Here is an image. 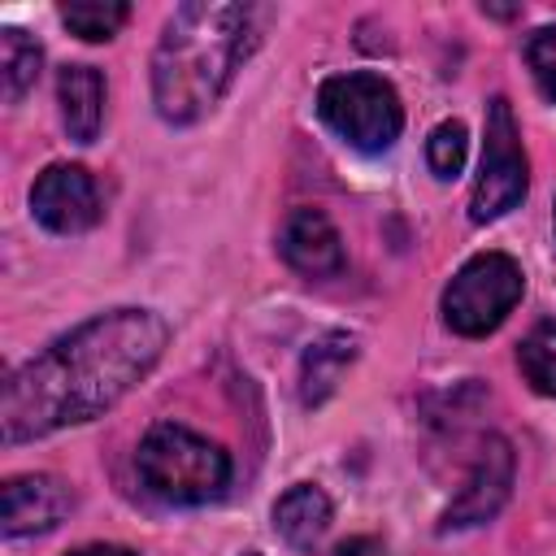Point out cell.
Masks as SVG:
<instances>
[{
  "label": "cell",
  "instance_id": "13",
  "mask_svg": "<svg viewBox=\"0 0 556 556\" xmlns=\"http://www.w3.org/2000/svg\"><path fill=\"white\" fill-rule=\"evenodd\" d=\"M274 530L295 552H313L326 539V530H330V500H326V491L313 486V482H295L274 504Z\"/></svg>",
  "mask_w": 556,
  "mask_h": 556
},
{
  "label": "cell",
  "instance_id": "11",
  "mask_svg": "<svg viewBox=\"0 0 556 556\" xmlns=\"http://www.w3.org/2000/svg\"><path fill=\"white\" fill-rule=\"evenodd\" d=\"M56 100H61V117L70 139L91 143L100 135L104 122V78L96 65H65L56 78Z\"/></svg>",
  "mask_w": 556,
  "mask_h": 556
},
{
  "label": "cell",
  "instance_id": "8",
  "mask_svg": "<svg viewBox=\"0 0 556 556\" xmlns=\"http://www.w3.org/2000/svg\"><path fill=\"white\" fill-rule=\"evenodd\" d=\"M513 469H517V456L508 447V439L500 434H486L482 447H478V460L460 486V495L447 504L443 513V526L447 530H465V526H482L500 513V504L508 500L513 491Z\"/></svg>",
  "mask_w": 556,
  "mask_h": 556
},
{
  "label": "cell",
  "instance_id": "16",
  "mask_svg": "<svg viewBox=\"0 0 556 556\" xmlns=\"http://www.w3.org/2000/svg\"><path fill=\"white\" fill-rule=\"evenodd\" d=\"M517 365L526 374V382L539 395H556V321H539L521 348H517Z\"/></svg>",
  "mask_w": 556,
  "mask_h": 556
},
{
  "label": "cell",
  "instance_id": "10",
  "mask_svg": "<svg viewBox=\"0 0 556 556\" xmlns=\"http://www.w3.org/2000/svg\"><path fill=\"white\" fill-rule=\"evenodd\" d=\"M282 261L304 278H334L343 269V239L334 222L317 208H295L278 230Z\"/></svg>",
  "mask_w": 556,
  "mask_h": 556
},
{
  "label": "cell",
  "instance_id": "17",
  "mask_svg": "<svg viewBox=\"0 0 556 556\" xmlns=\"http://www.w3.org/2000/svg\"><path fill=\"white\" fill-rule=\"evenodd\" d=\"M465 148H469L465 126L460 122H439L430 130V139H426V161H430V169L439 178H456L460 165H465Z\"/></svg>",
  "mask_w": 556,
  "mask_h": 556
},
{
  "label": "cell",
  "instance_id": "4",
  "mask_svg": "<svg viewBox=\"0 0 556 556\" xmlns=\"http://www.w3.org/2000/svg\"><path fill=\"white\" fill-rule=\"evenodd\" d=\"M317 117L352 148L361 152H382L400 139L404 130V109L400 96L387 78L378 74H334L317 87Z\"/></svg>",
  "mask_w": 556,
  "mask_h": 556
},
{
  "label": "cell",
  "instance_id": "20",
  "mask_svg": "<svg viewBox=\"0 0 556 556\" xmlns=\"http://www.w3.org/2000/svg\"><path fill=\"white\" fill-rule=\"evenodd\" d=\"M70 556H135V552L130 547H117V543H87V547H78Z\"/></svg>",
  "mask_w": 556,
  "mask_h": 556
},
{
  "label": "cell",
  "instance_id": "7",
  "mask_svg": "<svg viewBox=\"0 0 556 556\" xmlns=\"http://www.w3.org/2000/svg\"><path fill=\"white\" fill-rule=\"evenodd\" d=\"M30 213L52 235H83L100 222V187L83 165H48L30 187Z\"/></svg>",
  "mask_w": 556,
  "mask_h": 556
},
{
  "label": "cell",
  "instance_id": "12",
  "mask_svg": "<svg viewBox=\"0 0 556 556\" xmlns=\"http://www.w3.org/2000/svg\"><path fill=\"white\" fill-rule=\"evenodd\" d=\"M352 361H356V339L348 330H330V334L313 339L300 356V400L308 408L326 404Z\"/></svg>",
  "mask_w": 556,
  "mask_h": 556
},
{
  "label": "cell",
  "instance_id": "6",
  "mask_svg": "<svg viewBox=\"0 0 556 556\" xmlns=\"http://www.w3.org/2000/svg\"><path fill=\"white\" fill-rule=\"evenodd\" d=\"M530 174H526V152H521V135H517V117L513 104L504 96H495L486 104V135H482V169L473 178V195H469V217L473 222H495L504 213H513L526 200Z\"/></svg>",
  "mask_w": 556,
  "mask_h": 556
},
{
  "label": "cell",
  "instance_id": "18",
  "mask_svg": "<svg viewBox=\"0 0 556 556\" xmlns=\"http://www.w3.org/2000/svg\"><path fill=\"white\" fill-rule=\"evenodd\" d=\"M526 65L547 100H556V26H543L526 39Z\"/></svg>",
  "mask_w": 556,
  "mask_h": 556
},
{
  "label": "cell",
  "instance_id": "9",
  "mask_svg": "<svg viewBox=\"0 0 556 556\" xmlns=\"http://www.w3.org/2000/svg\"><path fill=\"white\" fill-rule=\"evenodd\" d=\"M70 513V486L52 473H17L0 491V530L9 539L43 534Z\"/></svg>",
  "mask_w": 556,
  "mask_h": 556
},
{
  "label": "cell",
  "instance_id": "3",
  "mask_svg": "<svg viewBox=\"0 0 556 556\" xmlns=\"http://www.w3.org/2000/svg\"><path fill=\"white\" fill-rule=\"evenodd\" d=\"M135 465L143 486L165 504H208L230 482V456L213 439L178 421L152 426L139 443Z\"/></svg>",
  "mask_w": 556,
  "mask_h": 556
},
{
  "label": "cell",
  "instance_id": "1",
  "mask_svg": "<svg viewBox=\"0 0 556 556\" xmlns=\"http://www.w3.org/2000/svg\"><path fill=\"white\" fill-rule=\"evenodd\" d=\"M165 343L169 326L152 308H113L74 326L9 374L0 400L4 443L43 439L109 413L152 374Z\"/></svg>",
  "mask_w": 556,
  "mask_h": 556
},
{
  "label": "cell",
  "instance_id": "5",
  "mask_svg": "<svg viewBox=\"0 0 556 556\" xmlns=\"http://www.w3.org/2000/svg\"><path fill=\"white\" fill-rule=\"evenodd\" d=\"M521 291L526 274L508 252H478L452 274L443 291V321L465 339H482L517 308Z\"/></svg>",
  "mask_w": 556,
  "mask_h": 556
},
{
  "label": "cell",
  "instance_id": "15",
  "mask_svg": "<svg viewBox=\"0 0 556 556\" xmlns=\"http://www.w3.org/2000/svg\"><path fill=\"white\" fill-rule=\"evenodd\" d=\"M126 17H130V4H122V0H70V4H61V22L78 39H91V43L113 39Z\"/></svg>",
  "mask_w": 556,
  "mask_h": 556
},
{
  "label": "cell",
  "instance_id": "19",
  "mask_svg": "<svg viewBox=\"0 0 556 556\" xmlns=\"http://www.w3.org/2000/svg\"><path fill=\"white\" fill-rule=\"evenodd\" d=\"M334 556H387V547L374 534H356V539H343L334 547Z\"/></svg>",
  "mask_w": 556,
  "mask_h": 556
},
{
  "label": "cell",
  "instance_id": "2",
  "mask_svg": "<svg viewBox=\"0 0 556 556\" xmlns=\"http://www.w3.org/2000/svg\"><path fill=\"white\" fill-rule=\"evenodd\" d=\"M256 48V9L230 0L178 4L152 52V104L165 122H200Z\"/></svg>",
  "mask_w": 556,
  "mask_h": 556
},
{
  "label": "cell",
  "instance_id": "21",
  "mask_svg": "<svg viewBox=\"0 0 556 556\" xmlns=\"http://www.w3.org/2000/svg\"><path fill=\"white\" fill-rule=\"evenodd\" d=\"M243 556H261V552H243Z\"/></svg>",
  "mask_w": 556,
  "mask_h": 556
},
{
  "label": "cell",
  "instance_id": "14",
  "mask_svg": "<svg viewBox=\"0 0 556 556\" xmlns=\"http://www.w3.org/2000/svg\"><path fill=\"white\" fill-rule=\"evenodd\" d=\"M39 61H43V52L26 30H17V26L0 30V83H4V100L9 104H17L35 87Z\"/></svg>",
  "mask_w": 556,
  "mask_h": 556
}]
</instances>
